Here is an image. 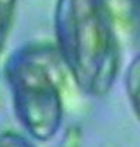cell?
Masks as SVG:
<instances>
[{
    "mask_svg": "<svg viewBox=\"0 0 140 147\" xmlns=\"http://www.w3.org/2000/svg\"><path fill=\"white\" fill-rule=\"evenodd\" d=\"M56 51L80 90L102 97L118 77V31L100 0H58L55 7Z\"/></svg>",
    "mask_w": 140,
    "mask_h": 147,
    "instance_id": "cell-1",
    "label": "cell"
},
{
    "mask_svg": "<svg viewBox=\"0 0 140 147\" xmlns=\"http://www.w3.org/2000/svg\"><path fill=\"white\" fill-rule=\"evenodd\" d=\"M65 71L56 48L50 46L20 49L13 53L6 65V79L15 116L35 140H50L62 126L60 80Z\"/></svg>",
    "mask_w": 140,
    "mask_h": 147,
    "instance_id": "cell-2",
    "label": "cell"
},
{
    "mask_svg": "<svg viewBox=\"0 0 140 147\" xmlns=\"http://www.w3.org/2000/svg\"><path fill=\"white\" fill-rule=\"evenodd\" d=\"M118 32L140 39V0H100Z\"/></svg>",
    "mask_w": 140,
    "mask_h": 147,
    "instance_id": "cell-3",
    "label": "cell"
},
{
    "mask_svg": "<svg viewBox=\"0 0 140 147\" xmlns=\"http://www.w3.org/2000/svg\"><path fill=\"white\" fill-rule=\"evenodd\" d=\"M125 88L132 109L140 121V52L130 60L126 67Z\"/></svg>",
    "mask_w": 140,
    "mask_h": 147,
    "instance_id": "cell-4",
    "label": "cell"
},
{
    "mask_svg": "<svg viewBox=\"0 0 140 147\" xmlns=\"http://www.w3.org/2000/svg\"><path fill=\"white\" fill-rule=\"evenodd\" d=\"M15 0H0V51L4 45L7 31L10 27Z\"/></svg>",
    "mask_w": 140,
    "mask_h": 147,
    "instance_id": "cell-5",
    "label": "cell"
},
{
    "mask_svg": "<svg viewBox=\"0 0 140 147\" xmlns=\"http://www.w3.org/2000/svg\"><path fill=\"white\" fill-rule=\"evenodd\" d=\"M0 147H34L31 142H28L21 135L7 132L0 136Z\"/></svg>",
    "mask_w": 140,
    "mask_h": 147,
    "instance_id": "cell-6",
    "label": "cell"
}]
</instances>
